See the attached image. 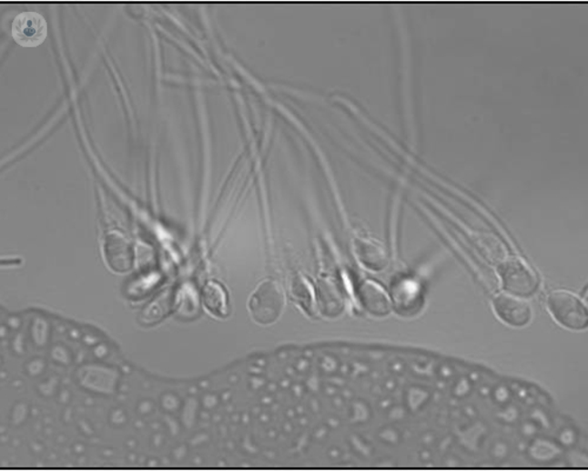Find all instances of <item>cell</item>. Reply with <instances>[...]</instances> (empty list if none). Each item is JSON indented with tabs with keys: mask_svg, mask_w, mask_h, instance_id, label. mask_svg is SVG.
<instances>
[{
	"mask_svg": "<svg viewBox=\"0 0 588 471\" xmlns=\"http://www.w3.org/2000/svg\"><path fill=\"white\" fill-rule=\"evenodd\" d=\"M552 316L563 327L571 330L587 328V307L577 295L567 290H554L547 299Z\"/></svg>",
	"mask_w": 588,
	"mask_h": 471,
	"instance_id": "cell-1",
	"label": "cell"
},
{
	"mask_svg": "<svg viewBox=\"0 0 588 471\" xmlns=\"http://www.w3.org/2000/svg\"><path fill=\"white\" fill-rule=\"evenodd\" d=\"M503 289L513 295L525 297L535 292L539 287L537 273L522 259L509 257L499 264Z\"/></svg>",
	"mask_w": 588,
	"mask_h": 471,
	"instance_id": "cell-2",
	"label": "cell"
},
{
	"mask_svg": "<svg viewBox=\"0 0 588 471\" xmlns=\"http://www.w3.org/2000/svg\"><path fill=\"white\" fill-rule=\"evenodd\" d=\"M284 293L273 281H265L249 300L248 308L253 320L260 324H271L283 312Z\"/></svg>",
	"mask_w": 588,
	"mask_h": 471,
	"instance_id": "cell-3",
	"label": "cell"
},
{
	"mask_svg": "<svg viewBox=\"0 0 588 471\" xmlns=\"http://www.w3.org/2000/svg\"><path fill=\"white\" fill-rule=\"evenodd\" d=\"M104 260L116 273L130 272L136 261L135 245L122 231H108L103 241Z\"/></svg>",
	"mask_w": 588,
	"mask_h": 471,
	"instance_id": "cell-4",
	"label": "cell"
},
{
	"mask_svg": "<svg viewBox=\"0 0 588 471\" xmlns=\"http://www.w3.org/2000/svg\"><path fill=\"white\" fill-rule=\"evenodd\" d=\"M12 37L24 47H35L44 43L47 36V24L37 12H23L12 23Z\"/></svg>",
	"mask_w": 588,
	"mask_h": 471,
	"instance_id": "cell-5",
	"label": "cell"
},
{
	"mask_svg": "<svg viewBox=\"0 0 588 471\" xmlns=\"http://www.w3.org/2000/svg\"><path fill=\"white\" fill-rule=\"evenodd\" d=\"M493 307L497 315L506 324L512 327H523L529 324L532 318V307L522 297L510 292H502L495 296Z\"/></svg>",
	"mask_w": 588,
	"mask_h": 471,
	"instance_id": "cell-6",
	"label": "cell"
},
{
	"mask_svg": "<svg viewBox=\"0 0 588 471\" xmlns=\"http://www.w3.org/2000/svg\"><path fill=\"white\" fill-rule=\"evenodd\" d=\"M360 300L362 307L372 315L385 316L392 309L388 293L373 281H365L360 285Z\"/></svg>",
	"mask_w": 588,
	"mask_h": 471,
	"instance_id": "cell-7",
	"label": "cell"
},
{
	"mask_svg": "<svg viewBox=\"0 0 588 471\" xmlns=\"http://www.w3.org/2000/svg\"><path fill=\"white\" fill-rule=\"evenodd\" d=\"M201 301L204 307L212 316L225 318L228 316V296L227 289L219 282L209 281L203 288Z\"/></svg>",
	"mask_w": 588,
	"mask_h": 471,
	"instance_id": "cell-8",
	"label": "cell"
},
{
	"mask_svg": "<svg viewBox=\"0 0 588 471\" xmlns=\"http://www.w3.org/2000/svg\"><path fill=\"white\" fill-rule=\"evenodd\" d=\"M357 249L358 257H360V260L366 267L376 270H380L385 267L388 260H386L384 249L380 244L373 243L370 241L361 240L358 243Z\"/></svg>",
	"mask_w": 588,
	"mask_h": 471,
	"instance_id": "cell-9",
	"label": "cell"
}]
</instances>
